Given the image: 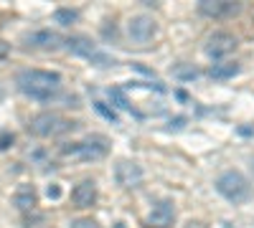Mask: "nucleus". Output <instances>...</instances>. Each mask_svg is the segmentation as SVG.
<instances>
[{
    "mask_svg": "<svg viewBox=\"0 0 254 228\" xmlns=\"http://www.w3.org/2000/svg\"><path fill=\"white\" fill-rule=\"evenodd\" d=\"M18 89L36 101H51L61 91V74L44 69H26L15 76Z\"/></svg>",
    "mask_w": 254,
    "mask_h": 228,
    "instance_id": "obj_1",
    "label": "nucleus"
},
{
    "mask_svg": "<svg viewBox=\"0 0 254 228\" xmlns=\"http://www.w3.org/2000/svg\"><path fill=\"white\" fill-rule=\"evenodd\" d=\"M76 127V122L61 117L56 112H41L28 122V132L36 137H59L64 132H71Z\"/></svg>",
    "mask_w": 254,
    "mask_h": 228,
    "instance_id": "obj_2",
    "label": "nucleus"
},
{
    "mask_svg": "<svg viewBox=\"0 0 254 228\" xmlns=\"http://www.w3.org/2000/svg\"><path fill=\"white\" fill-rule=\"evenodd\" d=\"M23 44L28 48H38V51H56L64 46V38L56 33V31H49V28H41V31H31L23 36Z\"/></svg>",
    "mask_w": 254,
    "mask_h": 228,
    "instance_id": "obj_8",
    "label": "nucleus"
},
{
    "mask_svg": "<svg viewBox=\"0 0 254 228\" xmlns=\"http://www.w3.org/2000/svg\"><path fill=\"white\" fill-rule=\"evenodd\" d=\"M0 99H3V89H0Z\"/></svg>",
    "mask_w": 254,
    "mask_h": 228,
    "instance_id": "obj_23",
    "label": "nucleus"
},
{
    "mask_svg": "<svg viewBox=\"0 0 254 228\" xmlns=\"http://www.w3.org/2000/svg\"><path fill=\"white\" fill-rule=\"evenodd\" d=\"M176 223V203L173 200H158L153 205V211L150 216H147V226H153V228H173Z\"/></svg>",
    "mask_w": 254,
    "mask_h": 228,
    "instance_id": "obj_11",
    "label": "nucleus"
},
{
    "mask_svg": "<svg viewBox=\"0 0 254 228\" xmlns=\"http://www.w3.org/2000/svg\"><path fill=\"white\" fill-rule=\"evenodd\" d=\"M107 94H110V99L115 101V104H117L120 109H125V112H132V114H137V112H135V107H132V104H130V101H127V99H125V91H122L120 87H112V89H110Z\"/></svg>",
    "mask_w": 254,
    "mask_h": 228,
    "instance_id": "obj_17",
    "label": "nucleus"
},
{
    "mask_svg": "<svg viewBox=\"0 0 254 228\" xmlns=\"http://www.w3.org/2000/svg\"><path fill=\"white\" fill-rule=\"evenodd\" d=\"M64 48H66L69 53H74V56H81V58L92 61L94 66H115L117 64L112 56L99 51L97 44H92L87 36H71V38H66V41H64Z\"/></svg>",
    "mask_w": 254,
    "mask_h": 228,
    "instance_id": "obj_4",
    "label": "nucleus"
},
{
    "mask_svg": "<svg viewBox=\"0 0 254 228\" xmlns=\"http://www.w3.org/2000/svg\"><path fill=\"white\" fill-rule=\"evenodd\" d=\"M252 170H254V160H252Z\"/></svg>",
    "mask_w": 254,
    "mask_h": 228,
    "instance_id": "obj_24",
    "label": "nucleus"
},
{
    "mask_svg": "<svg viewBox=\"0 0 254 228\" xmlns=\"http://www.w3.org/2000/svg\"><path fill=\"white\" fill-rule=\"evenodd\" d=\"M71 200L76 208H92L97 200V182L94 180H81L71 190Z\"/></svg>",
    "mask_w": 254,
    "mask_h": 228,
    "instance_id": "obj_12",
    "label": "nucleus"
},
{
    "mask_svg": "<svg viewBox=\"0 0 254 228\" xmlns=\"http://www.w3.org/2000/svg\"><path fill=\"white\" fill-rule=\"evenodd\" d=\"M13 205L18 211H33L36 205H38V195H36V188L33 185H28V182H23V185H18V190H15V195H13Z\"/></svg>",
    "mask_w": 254,
    "mask_h": 228,
    "instance_id": "obj_13",
    "label": "nucleus"
},
{
    "mask_svg": "<svg viewBox=\"0 0 254 228\" xmlns=\"http://www.w3.org/2000/svg\"><path fill=\"white\" fill-rule=\"evenodd\" d=\"M54 20H56L59 26H71V23H76V20H79V13L71 10V8H59L54 13Z\"/></svg>",
    "mask_w": 254,
    "mask_h": 228,
    "instance_id": "obj_16",
    "label": "nucleus"
},
{
    "mask_svg": "<svg viewBox=\"0 0 254 228\" xmlns=\"http://www.w3.org/2000/svg\"><path fill=\"white\" fill-rule=\"evenodd\" d=\"M110 152V144L104 137L94 135V137H87L81 142H71V144H64L61 147V155H71V157H79V160H102L104 155Z\"/></svg>",
    "mask_w": 254,
    "mask_h": 228,
    "instance_id": "obj_5",
    "label": "nucleus"
},
{
    "mask_svg": "<svg viewBox=\"0 0 254 228\" xmlns=\"http://www.w3.org/2000/svg\"><path fill=\"white\" fill-rule=\"evenodd\" d=\"M158 33V26L150 15H135L130 23H127V36H130L135 44H147L153 41Z\"/></svg>",
    "mask_w": 254,
    "mask_h": 228,
    "instance_id": "obj_9",
    "label": "nucleus"
},
{
    "mask_svg": "<svg viewBox=\"0 0 254 228\" xmlns=\"http://www.w3.org/2000/svg\"><path fill=\"white\" fill-rule=\"evenodd\" d=\"M13 142H15V135L8 132V130H0V152H5L13 147Z\"/></svg>",
    "mask_w": 254,
    "mask_h": 228,
    "instance_id": "obj_19",
    "label": "nucleus"
},
{
    "mask_svg": "<svg viewBox=\"0 0 254 228\" xmlns=\"http://www.w3.org/2000/svg\"><path fill=\"white\" fill-rule=\"evenodd\" d=\"M71 228H102L94 218H76V221H71Z\"/></svg>",
    "mask_w": 254,
    "mask_h": 228,
    "instance_id": "obj_20",
    "label": "nucleus"
},
{
    "mask_svg": "<svg viewBox=\"0 0 254 228\" xmlns=\"http://www.w3.org/2000/svg\"><path fill=\"white\" fill-rule=\"evenodd\" d=\"M94 109H97L104 119H110L112 124H117V122H120V119H117V112H115V109H110L107 104H104V101H94Z\"/></svg>",
    "mask_w": 254,
    "mask_h": 228,
    "instance_id": "obj_18",
    "label": "nucleus"
},
{
    "mask_svg": "<svg viewBox=\"0 0 254 228\" xmlns=\"http://www.w3.org/2000/svg\"><path fill=\"white\" fill-rule=\"evenodd\" d=\"M115 180H117L120 188L135 190V188H140V182H142V168L135 160H120L115 165Z\"/></svg>",
    "mask_w": 254,
    "mask_h": 228,
    "instance_id": "obj_6",
    "label": "nucleus"
},
{
    "mask_svg": "<svg viewBox=\"0 0 254 228\" xmlns=\"http://www.w3.org/2000/svg\"><path fill=\"white\" fill-rule=\"evenodd\" d=\"M46 193H49V198H59V195H61L59 185H49V190H46Z\"/></svg>",
    "mask_w": 254,
    "mask_h": 228,
    "instance_id": "obj_22",
    "label": "nucleus"
},
{
    "mask_svg": "<svg viewBox=\"0 0 254 228\" xmlns=\"http://www.w3.org/2000/svg\"><path fill=\"white\" fill-rule=\"evenodd\" d=\"M173 76L181 79V81H193V79L201 76V71L193 64H178V66H173Z\"/></svg>",
    "mask_w": 254,
    "mask_h": 228,
    "instance_id": "obj_15",
    "label": "nucleus"
},
{
    "mask_svg": "<svg viewBox=\"0 0 254 228\" xmlns=\"http://www.w3.org/2000/svg\"><path fill=\"white\" fill-rule=\"evenodd\" d=\"M198 13L206 18H234L242 13V3H231V0H201Z\"/></svg>",
    "mask_w": 254,
    "mask_h": 228,
    "instance_id": "obj_10",
    "label": "nucleus"
},
{
    "mask_svg": "<svg viewBox=\"0 0 254 228\" xmlns=\"http://www.w3.org/2000/svg\"><path fill=\"white\" fill-rule=\"evenodd\" d=\"M208 74L214 76V79H231V76L239 74V64H237V61H221V64L211 66Z\"/></svg>",
    "mask_w": 254,
    "mask_h": 228,
    "instance_id": "obj_14",
    "label": "nucleus"
},
{
    "mask_svg": "<svg viewBox=\"0 0 254 228\" xmlns=\"http://www.w3.org/2000/svg\"><path fill=\"white\" fill-rule=\"evenodd\" d=\"M8 53H10V44H5V41L0 38V61L8 58Z\"/></svg>",
    "mask_w": 254,
    "mask_h": 228,
    "instance_id": "obj_21",
    "label": "nucleus"
},
{
    "mask_svg": "<svg viewBox=\"0 0 254 228\" xmlns=\"http://www.w3.org/2000/svg\"><path fill=\"white\" fill-rule=\"evenodd\" d=\"M216 190L224 195L229 203H244L252 198V185L239 170H226L216 180Z\"/></svg>",
    "mask_w": 254,
    "mask_h": 228,
    "instance_id": "obj_3",
    "label": "nucleus"
},
{
    "mask_svg": "<svg viewBox=\"0 0 254 228\" xmlns=\"http://www.w3.org/2000/svg\"><path fill=\"white\" fill-rule=\"evenodd\" d=\"M206 56L208 58H224V56H229V53H234L237 51V38L231 36V33H226V31H216V33H211L208 36V41H206Z\"/></svg>",
    "mask_w": 254,
    "mask_h": 228,
    "instance_id": "obj_7",
    "label": "nucleus"
}]
</instances>
